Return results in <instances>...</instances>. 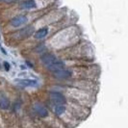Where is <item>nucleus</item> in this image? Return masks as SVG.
Masks as SVG:
<instances>
[{
  "mask_svg": "<svg viewBox=\"0 0 128 128\" xmlns=\"http://www.w3.org/2000/svg\"><path fill=\"white\" fill-rule=\"evenodd\" d=\"M50 99L55 105H64L66 102V99L61 92H52L50 94Z\"/></svg>",
  "mask_w": 128,
  "mask_h": 128,
  "instance_id": "nucleus-1",
  "label": "nucleus"
},
{
  "mask_svg": "<svg viewBox=\"0 0 128 128\" xmlns=\"http://www.w3.org/2000/svg\"><path fill=\"white\" fill-rule=\"evenodd\" d=\"M27 22V16H23V14H19L14 16L12 20H11V24L14 27H19V26L23 25L24 23Z\"/></svg>",
  "mask_w": 128,
  "mask_h": 128,
  "instance_id": "nucleus-2",
  "label": "nucleus"
},
{
  "mask_svg": "<svg viewBox=\"0 0 128 128\" xmlns=\"http://www.w3.org/2000/svg\"><path fill=\"white\" fill-rule=\"evenodd\" d=\"M46 68H47V70H48L52 71V72H55V71L59 70L64 68V64L61 61V60L57 59L54 63H52V64H49V66H47Z\"/></svg>",
  "mask_w": 128,
  "mask_h": 128,
  "instance_id": "nucleus-3",
  "label": "nucleus"
},
{
  "mask_svg": "<svg viewBox=\"0 0 128 128\" xmlns=\"http://www.w3.org/2000/svg\"><path fill=\"white\" fill-rule=\"evenodd\" d=\"M34 110L36 111V113L38 114L42 118H46L48 116V111L45 108L44 105L40 104V103H36L34 105Z\"/></svg>",
  "mask_w": 128,
  "mask_h": 128,
  "instance_id": "nucleus-4",
  "label": "nucleus"
},
{
  "mask_svg": "<svg viewBox=\"0 0 128 128\" xmlns=\"http://www.w3.org/2000/svg\"><path fill=\"white\" fill-rule=\"evenodd\" d=\"M53 73H54V76L58 79H66V78H70L71 76V71L68 70H66V68L59 70Z\"/></svg>",
  "mask_w": 128,
  "mask_h": 128,
  "instance_id": "nucleus-5",
  "label": "nucleus"
},
{
  "mask_svg": "<svg viewBox=\"0 0 128 128\" xmlns=\"http://www.w3.org/2000/svg\"><path fill=\"white\" fill-rule=\"evenodd\" d=\"M57 60V57L55 55H53L51 53H45L42 56V62L47 66L49 64H51L52 63H54Z\"/></svg>",
  "mask_w": 128,
  "mask_h": 128,
  "instance_id": "nucleus-6",
  "label": "nucleus"
},
{
  "mask_svg": "<svg viewBox=\"0 0 128 128\" xmlns=\"http://www.w3.org/2000/svg\"><path fill=\"white\" fill-rule=\"evenodd\" d=\"M16 82L22 87H35L38 84L34 79H16Z\"/></svg>",
  "mask_w": 128,
  "mask_h": 128,
  "instance_id": "nucleus-7",
  "label": "nucleus"
},
{
  "mask_svg": "<svg viewBox=\"0 0 128 128\" xmlns=\"http://www.w3.org/2000/svg\"><path fill=\"white\" fill-rule=\"evenodd\" d=\"M33 34H34V28H33V26H27L25 28L21 29L18 32L19 38H29Z\"/></svg>",
  "mask_w": 128,
  "mask_h": 128,
  "instance_id": "nucleus-8",
  "label": "nucleus"
},
{
  "mask_svg": "<svg viewBox=\"0 0 128 128\" xmlns=\"http://www.w3.org/2000/svg\"><path fill=\"white\" fill-rule=\"evenodd\" d=\"M10 108V100L5 94H0V109L8 110Z\"/></svg>",
  "mask_w": 128,
  "mask_h": 128,
  "instance_id": "nucleus-9",
  "label": "nucleus"
},
{
  "mask_svg": "<svg viewBox=\"0 0 128 128\" xmlns=\"http://www.w3.org/2000/svg\"><path fill=\"white\" fill-rule=\"evenodd\" d=\"M36 6H37V4L34 0H26L20 4V8L23 10H31V9L36 8Z\"/></svg>",
  "mask_w": 128,
  "mask_h": 128,
  "instance_id": "nucleus-10",
  "label": "nucleus"
},
{
  "mask_svg": "<svg viewBox=\"0 0 128 128\" xmlns=\"http://www.w3.org/2000/svg\"><path fill=\"white\" fill-rule=\"evenodd\" d=\"M47 33H48V29L47 28H42L38 30L37 32L34 34V37L38 40H42V38H45L47 36Z\"/></svg>",
  "mask_w": 128,
  "mask_h": 128,
  "instance_id": "nucleus-11",
  "label": "nucleus"
},
{
  "mask_svg": "<svg viewBox=\"0 0 128 128\" xmlns=\"http://www.w3.org/2000/svg\"><path fill=\"white\" fill-rule=\"evenodd\" d=\"M66 112V106L64 105H56L55 107V113L56 115L61 116Z\"/></svg>",
  "mask_w": 128,
  "mask_h": 128,
  "instance_id": "nucleus-12",
  "label": "nucleus"
},
{
  "mask_svg": "<svg viewBox=\"0 0 128 128\" xmlns=\"http://www.w3.org/2000/svg\"><path fill=\"white\" fill-rule=\"evenodd\" d=\"M4 66H5L6 70H10V64H9L8 62H4Z\"/></svg>",
  "mask_w": 128,
  "mask_h": 128,
  "instance_id": "nucleus-13",
  "label": "nucleus"
},
{
  "mask_svg": "<svg viewBox=\"0 0 128 128\" xmlns=\"http://www.w3.org/2000/svg\"><path fill=\"white\" fill-rule=\"evenodd\" d=\"M6 3H13V2H16V1H18V0H2Z\"/></svg>",
  "mask_w": 128,
  "mask_h": 128,
  "instance_id": "nucleus-14",
  "label": "nucleus"
},
{
  "mask_svg": "<svg viewBox=\"0 0 128 128\" xmlns=\"http://www.w3.org/2000/svg\"><path fill=\"white\" fill-rule=\"evenodd\" d=\"M1 50H2V52H3V53H4V54H6V51H5V49H3V48H2V49H1Z\"/></svg>",
  "mask_w": 128,
  "mask_h": 128,
  "instance_id": "nucleus-15",
  "label": "nucleus"
},
{
  "mask_svg": "<svg viewBox=\"0 0 128 128\" xmlns=\"http://www.w3.org/2000/svg\"><path fill=\"white\" fill-rule=\"evenodd\" d=\"M0 46H1V44H0Z\"/></svg>",
  "mask_w": 128,
  "mask_h": 128,
  "instance_id": "nucleus-16",
  "label": "nucleus"
}]
</instances>
